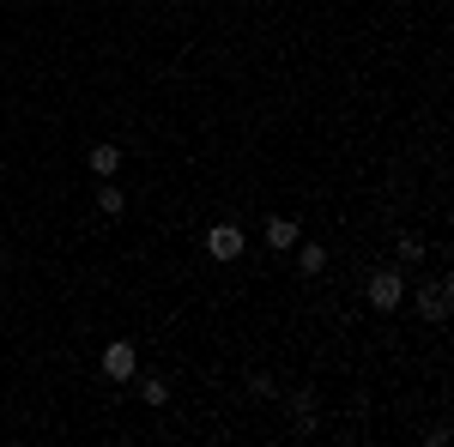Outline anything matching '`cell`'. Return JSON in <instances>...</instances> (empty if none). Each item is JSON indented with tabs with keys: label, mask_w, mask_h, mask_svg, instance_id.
<instances>
[{
	"label": "cell",
	"mask_w": 454,
	"mask_h": 447,
	"mask_svg": "<svg viewBox=\"0 0 454 447\" xmlns=\"http://www.w3.org/2000/svg\"><path fill=\"white\" fill-rule=\"evenodd\" d=\"M419 314L424 320H449V278H430L419 290Z\"/></svg>",
	"instance_id": "3"
},
{
	"label": "cell",
	"mask_w": 454,
	"mask_h": 447,
	"mask_svg": "<svg viewBox=\"0 0 454 447\" xmlns=\"http://www.w3.org/2000/svg\"><path fill=\"white\" fill-rule=\"evenodd\" d=\"M291 417H297V429H303V435L315 429V399H309V393H291Z\"/></svg>",
	"instance_id": "8"
},
{
	"label": "cell",
	"mask_w": 454,
	"mask_h": 447,
	"mask_svg": "<svg viewBox=\"0 0 454 447\" xmlns=\"http://www.w3.org/2000/svg\"><path fill=\"white\" fill-rule=\"evenodd\" d=\"M267 248H297V224L291 218H267Z\"/></svg>",
	"instance_id": "6"
},
{
	"label": "cell",
	"mask_w": 454,
	"mask_h": 447,
	"mask_svg": "<svg viewBox=\"0 0 454 447\" xmlns=\"http://www.w3.org/2000/svg\"><path fill=\"white\" fill-rule=\"evenodd\" d=\"M134 369H140V357H134V344H128V339H115V344L104 351V375H109V381H128Z\"/></svg>",
	"instance_id": "4"
},
{
	"label": "cell",
	"mask_w": 454,
	"mask_h": 447,
	"mask_svg": "<svg viewBox=\"0 0 454 447\" xmlns=\"http://www.w3.org/2000/svg\"><path fill=\"white\" fill-rule=\"evenodd\" d=\"M207 254L212 260H237V254H243V230H237V224H212L207 230Z\"/></svg>",
	"instance_id": "2"
},
{
	"label": "cell",
	"mask_w": 454,
	"mask_h": 447,
	"mask_svg": "<svg viewBox=\"0 0 454 447\" xmlns=\"http://www.w3.org/2000/svg\"><path fill=\"white\" fill-rule=\"evenodd\" d=\"M98 212H104V218H115V212H128V200H121V188H98Z\"/></svg>",
	"instance_id": "9"
},
{
	"label": "cell",
	"mask_w": 454,
	"mask_h": 447,
	"mask_svg": "<svg viewBox=\"0 0 454 447\" xmlns=\"http://www.w3.org/2000/svg\"><path fill=\"white\" fill-rule=\"evenodd\" d=\"M321 266H327V254H321V242H303V248H297V273H321Z\"/></svg>",
	"instance_id": "7"
},
{
	"label": "cell",
	"mask_w": 454,
	"mask_h": 447,
	"mask_svg": "<svg viewBox=\"0 0 454 447\" xmlns=\"http://www.w3.org/2000/svg\"><path fill=\"white\" fill-rule=\"evenodd\" d=\"M85 164H91V175H115V170H121V145H91Z\"/></svg>",
	"instance_id": "5"
},
{
	"label": "cell",
	"mask_w": 454,
	"mask_h": 447,
	"mask_svg": "<svg viewBox=\"0 0 454 447\" xmlns=\"http://www.w3.org/2000/svg\"><path fill=\"white\" fill-rule=\"evenodd\" d=\"M140 393H145V405H164V399H170V387H164V381H158V375H152V381H145V387H140Z\"/></svg>",
	"instance_id": "10"
},
{
	"label": "cell",
	"mask_w": 454,
	"mask_h": 447,
	"mask_svg": "<svg viewBox=\"0 0 454 447\" xmlns=\"http://www.w3.org/2000/svg\"><path fill=\"white\" fill-rule=\"evenodd\" d=\"M400 297H406V284H400V273H394V266L370 273V303H376V309H400Z\"/></svg>",
	"instance_id": "1"
}]
</instances>
